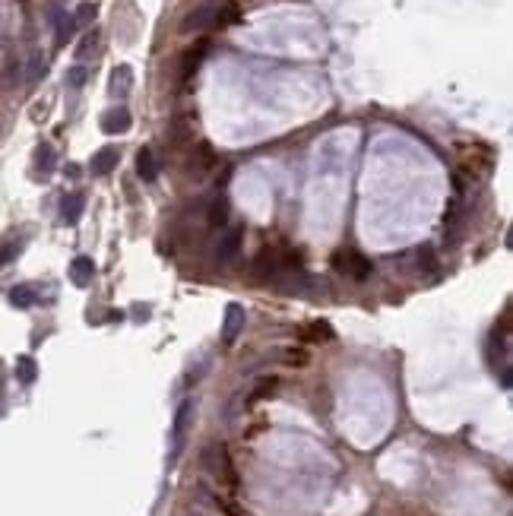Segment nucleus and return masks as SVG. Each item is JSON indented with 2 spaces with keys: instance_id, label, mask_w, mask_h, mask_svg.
<instances>
[{
  "instance_id": "obj_1",
  "label": "nucleus",
  "mask_w": 513,
  "mask_h": 516,
  "mask_svg": "<svg viewBox=\"0 0 513 516\" xmlns=\"http://www.w3.org/2000/svg\"><path fill=\"white\" fill-rule=\"evenodd\" d=\"M190 425H194V400H184L174 412V422H171V453H168V462H178L181 453L187 447V434H190Z\"/></svg>"
},
{
  "instance_id": "obj_2",
  "label": "nucleus",
  "mask_w": 513,
  "mask_h": 516,
  "mask_svg": "<svg viewBox=\"0 0 513 516\" xmlns=\"http://www.w3.org/2000/svg\"><path fill=\"white\" fill-rule=\"evenodd\" d=\"M333 267L339 269L342 276H349V279H368L371 269H374V263L368 260V257L358 254V250H339V254L333 257Z\"/></svg>"
},
{
  "instance_id": "obj_3",
  "label": "nucleus",
  "mask_w": 513,
  "mask_h": 516,
  "mask_svg": "<svg viewBox=\"0 0 513 516\" xmlns=\"http://www.w3.org/2000/svg\"><path fill=\"white\" fill-rule=\"evenodd\" d=\"M203 57H206V41H196L194 48H187L184 54H181V64H178V83L187 86L190 79H194V73L200 70Z\"/></svg>"
},
{
  "instance_id": "obj_4",
  "label": "nucleus",
  "mask_w": 513,
  "mask_h": 516,
  "mask_svg": "<svg viewBox=\"0 0 513 516\" xmlns=\"http://www.w3.org/2000/svg\"><path fill=\"white\" fill-rule=\"evenodd\" d=\"M241 241H244V228L241 225H231L229 232L219 238V244H216V260L219 263H231L234 257H238V250H241Z\"/></svg>"
},
{
  "instance_id": "obj_5",
  "label": "nucleus",
  "mask_w": 513,
  "mask_h": 516,
  "mask_svg": "<svg viewBox=\"0 0 513 516\" xmlns=\"http://www.w3.org/2000/svg\"><path fill=\"white\" fill-rule=\"evenodd\" d=\"M244 320H247L244 307L234 304V301H231V304L225 307V323H222V342H225V345H234L238 333L244 329Z\"/></svg>"
},
{
  "instance_id": "obj_6",
  "label": "nucleus",
  "mask_w": 513,
  "mask_h": 516,
  "mask_svg": "<svg viewBox=\"0 0 513 516\" xmlns=\"http://www.w3.org/2000/svg\"><path fill=\"white\" fill-rule=\"evenodd\" d=\"M216 10L219 4H203L184 19V32H203V29H216Z\"/></svg>"
},
{
  "instance_id": "obj_7",
  "label": "nucleus",
  "mask_w": 513,
  "mask_h": 516,
  "mask_svg": "<svg viewBox=\"0 0 513 516\" xmlns=\"http://www.w3.org/2000/svg\"><path fill=\"white\" fill-rule=\"evenodd\" d=\"M130 111L127 108H111V111H105V117H101V130H105L108 137H114V134H127L130 130Z\"/></svg>"
},
{
  "instance_id": "obj_8",
  "label": "nucleus",
  "mask_w": 513,
  "mask_h": 516,
  "mask_svg": "<svg viewBox=\"0 0 513 516\" xmlns=\"http://www.w3.org/2000/svg\"><path fill=\"white\" fill-rule=\"evenodd\" d=\"M92 276H95L92 257H76V260L70 263V282L76 285V289H86V285L92 282Z\"/></svg>"
},
{
  "instance_id": "obj_9",
  "label": "nucleus",
  "mask_w": 513,
  "mask_h": 516,
  "mask_svg": "<svg viewBox=\"0 0 513 516\" xmlns=\"http://www.w3.org/2000/svg\"><path fill=\"white\" fill-rule=\"evenodd\" d=\"M83 209H86V197L79 194V190H73V194H67L61 200V219L67 225H73V222H79V216H83Z\"/></svg>"
},
{
  "instance_id": "obj_10",
  "label": "nucleus",
  "mask_w": 513,
  "mask_h": 516,
  "mask_svg": "<svg viewBox=\"0 0 513 516\" xmlns=\"http://www.w3.org/2000/svg\"><path fill=\"white\" fill-rule=\"evenodd\" d=\"M136 174H140L143 181H156L159 178V162L152 156L149 146H143L140 152H136Z\"/></svg>"
},
{
  "instance_id": "obj_11",
  "label": "nucleus",
  "mask_w": 513,
  "mask_h": 516,
  "mask_svg": "<svg viewBox=\"0 0 513 516\" xmlns=\"http://www.w3.org/2000/svg\"><path fill=\"white\" fill-rule=\"evenodd\" d=\"M117 159L121 156H117L114 146H101V149L92 156V174H108L111 168H117Z\"/></svg>"
},
{
  "instance_id": "obj_12",
  "label": "nucleus",
  "mask_w": 513,
  "mask_h": 516,
  "mask_svg": "<svg viewBox=\"0 0 513 516\" xmlns=\"http://www.w3.org/2000/svg\"><path fill=\"white\" fill-rule=\"evenodd\" d=\"M16 377L19 383H35V377H39V364H35V358L32 355H19L16 358Z\"/></svg>"
},
{
  "instance_id": "obj_13",
  "label": "nucleus",
  "mask_w": 513,
  "mask_h": 516,
  "mask_svg": "<svg viewBox=\"0 0 513 516\" xmlns=\"http://www.w3.org/2000/svg\"><path fill=\"white\" fill-rule=\"evenodd\" d=\"M209 225L212 228H222L225 222H229V200H225V197H216V200L209 203Z\"/></svg>"
},
{
  "instance_id": "obj_14",
  "label": "nucleus",
  "mask_w": 513,
  "mask_h": 516,
  "mask_svg": "<svg viewBox=\"0 0 513 516\" xmlns=\"http://www.w3.org/2000/svg\"><path fill=\"white\" fill-rule=\"evenodd\" d=\"M130 86H134V70H130L127 64H121V67L111 73V89H114V92H121V95H127V92H130Z\"/></svg>"
},
{
  "instance_id": "obj_15",
  "label": "nucleus",
  "mask_w": 513,
  "mask_h": 516,
  "mask_svg": "<svg viewBox=\"0 0 513 516\" xmlns=\"http://www.w3.org/2000/svg\"><path fill=\"white\" fill-rule=\"evenodd\" d=\"M35 165H39L41 178H48V174L54 172V149H51L48 143H41L39 149H35Z\"/></svg>"
},
{
  "instance_id": "obj_16",
  "label": "nucleus",
  "mask_w": 513,
  "mask_h": 516,
  "mask_svg": "<svg viewBox=\"0 0 513 516\" xmlns=\"http://www.w3.org/2000/svg\"><path fill=\"white\" fill-rule=\"evenodd\" d=\"M10 304L13 307H32L35 304L32 285H13V289H10Z\"/></svg>"
},
{
  "instance_id": "obj_17",
  "label": "nucleus",
  "mask_w": 513,
  "mask_h": 516,
  "mask_svg": "<svg viewBox=\"0 0 513 516\" xmlns=\"http://www.w3.org/2000/svg\"><path fill=\"white\" fill-rule=\"evenodd\" d=\"M415 263H419V269H424V272H434V269H437L434 250H431L428 244H422L419 250H415Z\"/></svg>"
},
{
  "instance_id": "obj_18",
  "label": "nucleus",
  "mask_w": 513,
  "mask_h": 516,
  "mask_svg": "<svg viewBox=\"0 0 513 516\" xmlns=\"http://www.w3.org/2000/svg\"><path fill=\"white\" fill-rule=\"evenodd\" d=\"M302 336L304 339H333V329H329V323L317 320V323H311V327H304Z\"/></svg>"
},
{
  "instance_id": "obj_19",
  "label": "nucleus",
  "mask_w": 513,
  "mask_h": 516,
  "mask_svg": "<svg viewBox=\"0 0 513 516\" xmlns=\"http://www.w3.org/2000/svg\"><path fill=\"white\" fill-rule=\"evenodd\" d=\"M73 26H76V19L73 16H57V45H67V39L73 35Z\"/></svg>"
},
{
  "instance_id": "obj_20",
  "label": "nucleus",
  "mask_w": 513,
  "mask_h": 516,
  "mask_svg": "<svg viewBox=\"0 0 513 516\" xmlns=\"http://www.w3.org/2000/svg\"><path fill=\"white\" fill-rule=\"evenodd\" d=\"M86 79H89V70H86L83 64H76V67L67 73V86H70V89H79V86H83Z\"/></svg>"
},
{
  "instance_id": "obj_21",
  "label": "nucleus",
  "mask_w": 513,
  "mask_h": 516,
  "mask_svg": "<svg viewBox=\"0 0 513 516\" xmlns=\"http://www.w3.org/2000/svg\"><path fill=\"white\" fill-rule=\"evenodd\" d=\"M95 41H99V32H95V29H92V32H86V39L79 41V48H76V57H79V61H83V57H86V54H89V51L95 48Z\"/></svg>"
},
{
  "instance_id": "obj_22",
  "label": "nucleus",
  "mask_w": 513,
  "mask_h": 516,
  "mask_svg": "<svg viewBox=\"0 0 513 516\" xmlns=\"http://www.w3.org/2000/svg\"><path fill=\"white\" fill-rule=\"evenodd\" d=\"M92 16H95V4H83L76 10V23H89Z\"/></svg>"
},
{
  "instance_id": "obj_23",
  "label": "nucleus",
  "mask_w": 513,
  "mask_h": 516,
  "mask_svg": "<svg viewBox=\"0 0 513 516\" xmlns=\"http://www.w3.org/2000/svg\"><path fill=\"white\" fill-rule=\"evenodd\" d=\"M13 254H16V244H0V267H4V263H10Z\"/></svg>"
},
{
  "instance_id": "obj_24",
  "label": "nucleus",
  "mask_w": 513,
  "mask_h": 516,
  "mask_svg": "<svg viewBox=\"0 0 513 516\" xmlns=\"http://www.w3.org/2000/svg\"><path fill=\"white\" fill-rule=\"evenodd\" d=\"M0 393H4V380H0Z\"/></svg>"
}]
</instances>
